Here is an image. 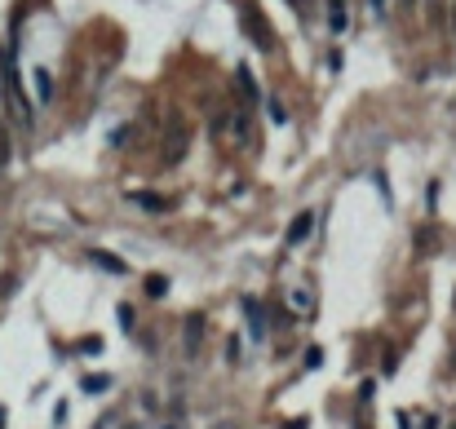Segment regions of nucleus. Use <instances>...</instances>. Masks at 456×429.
Returning <instances> with one entry per match:
<instances>
[{"label": "nucleus", "mask_w": 456, "mask_h": 429, "mask_svg": "<svg viewBox=\"0 0 456 429\" xmlns=\"http://www.w3.org/2000/svg\"><path fill=\"white\" fill-rule=\"evenodd\" d=\"M0 93H5V102H9L14 124L18 128H31L35 124V106H31L27 93H22V76H18V67H14V49H0Z\"/></svg>", "instance_id": "obj_1"}, {"label": "nucleus", "mask_w": 456, "mask_h": 429, "mask_svg": "<svg viewBox=\"0 0 456 429\" xmlns=\"http://www.w3.org/2000/svg\"><path fill=\"white\" fill-rule=\"evenodd\" d=\"M186 146H190V128L182 120H173L169 137H164V151H160V164H164V169H177V164L186 160Z\"/></svg>", "instance_id": "obj_2"}, {"label": "nucleus", "mask_w": 456, "mask_h": 429, "mask_svg": "<svg viewBox=\"0 0 456 429\" xmlns=\"http://www.w3.org/2000/svg\"><path fill=\"white\" fill-rule=\"evenodd\" d=\"M239 310L248 314V332H253V341H261V337H266V328H270V319H266V305H261L257 296H244V301H239Z\"/></svg>", "instance_id": "obj_3"}, {"label": "nucleus", "mask_w": 456, "mask_h": 429, "mask_svg": "<svg viewBox=\"0 0 456 429\" xmlns=\"http://www.w3.org/2000/svg\"><path fill=\"white\" fill-rule=\"evenodd\" d=\"M244 31H248V40L257 44V49H275V31H266V22L257 18V9H244Z\"/></svg>", "instance_id": "obj_4"}, {"label": "nucleus", "mask_w": 456, "mask_h": 429, "mask_svg": "<svg viewBox=\"0 0 456 429\" xmlns=\"http://www.w3.org/2000/svg\"><path fill=\"white\" fill-rule=\"evenodd\" d=\"M310 235H315V212H297L293 226H288V235H284V244L297 248V244H306Z\"/></svg>", "instance_id": "obj_5"}, {"label": "nucleus", "mask_w": 456, "mask_h": 429, "mask_svg": "<svg viewBox=\"0 0 456 429\" xmlns=\"http://www.w3.org/2000/svg\"><path fill=\"white\" fill-rule=\"evenodd\" d=\"M226 120L235 124V137H239V142H253V124H248V106H235V111H226Z\"/></svg>", "instance_id": "obj_6"}, {"label": "nucleus", "mask_w": 456, "mask_h": 429, "mask_svg": "<svg viewBox=\"0 0 456 429\" xmlns=\"http://www.w3.org/2000/svg\"><path fill=\"white\" fill-rule=\"evenodd\" d=\"M328 27L337 35L350 27V9H345V0H328Z\"/></svg>", "instance_id": "obj_7"}, {"label": "nucleus", "mask_w": 456, "mask_h": 429, "mask_svg": "<svg viewBox=\"0 0 456 429\" xmlns=\"http://www.w3.org/2000/svg\"><path fill=\"white\" fill-rule=\"evenodd\" d=\"M31 80H35V98H40V102H54V76H49V71L35 67V71H31Z\"/></svg>", "instance_id": "obj_8"}, {"label": "nucleus", "mask_w": 456, "mask_h": 429, "mask_svg": "<svg viewBox=\"0 0 456 429\" xmlns=\"http://www.w3.org/2000/svg\"><path fill=\"white\" fill-rule=\"evenodd\" d=\"M89 261H93V266H98V270H106V275H124V261H115L111 253H102V248H98V253H89Z\"/></svg>", "instance_id": "obj_9"}, {"label": "nucleus", "mask_w": 456, "mask_h": 429, "mask_svg": "<svg viewBox=\"0 0 456 429\" xmlns=\"http://www.w3.org/2000/svg\"><path fill=\"white\" fill-rule=\"evenodd\" d=\"M239 93H244V102H257L261 93H257V80H253V71L248 67H239Z\"/></svg>", "instance_id": "obj_10"}, {"label": "nucleus", "mask_w": 456, "mask_h": 429, "mask_svg": "<svg viewBox=\"0 0 456 429\" xmlns=\"http://www.w3.org/2000/svg\"><path fill=\"white\" fill-rule=\"evenodd\" d=\"M204 337V319L195 314V319H186V354H195V341Z\"/></svg>", "instance_id": "obj_11"}, {"label": "nucleus", "mask_w": 456, "mask_h": 429, "mask_svg": "<svg viewBox=\"0 0 456 429\" xmlns=\"http://www.w3.org/2000/svg\"><path fill=\"white\" fill-rule=\"evenodd\" d=\"M164 292H169V279H164V275H147V296H155V301H160Z\"/></svg>", "instance_id": "obj_12"}, {"label": "nucleus", "mask_w": 456, "mask_h": 429, "mask_svg": "<svg viewBox=\"0 0 456 429\" xmlns=\"http://www.w3.org/2000/svg\"><path fill=\"white\" fill-rule=\"evenodd\" d=\"M133 204L147 208V212H164V199L160 195H133Z\"/></svg>", "instance_id": "obj_13"}, {"label": "nucleus", "mask_w": 456, "mask_h": 429, "mask_svg": "<svg viewBox=\"0 0 456 429\" xmlns=\"http://www.w3.org/2000/svg\"><path fill=\"white\" fill-rule=\"evenodd\" d=\"M434 226H425V230H416V248H421V253H430V248H434Z\"/></svg>", "instance_id": "obj_14"}, {"label": "nucleus", "mask_w": 456, "mask_h": 429, "mask_svg": "<svg viewBox=\"0 0 456 429\" xmlns=\"http://www.w3.org/2000/svg\"><path fill=\"white\" fill-rule=\"evenodd\" d=\"M106 385H111L106 376H85V394H98V389H106Z\"/></svg>", "instance_id": "obj_15"}, {"label": "nucleus", "mask_w": 456, "mask_h": 429, "mask_svg": "<svg viewBox=\"0 0 456 429\" xmlns=\"http://www.w3.org/2000/svg\"><path fill=\"white\" fill-rule=\"evenodd\" d=\"M266 115H270V120H275V124H284V120H288V115H284V106H279V102H275V98L266 102Z\"/></svg>", "instance_id": "obj_16"}, {"label": "nucleus", "mask_w": 456, "mask_h": 429, "mask_svg": "<svg viewBox=\"0 0 456 429\" xmlns=\"http://www.w3.org/2000/svg\"><path fill=\"white\" fill-rule=\"evenodd\" d=\"M306 367H323V350H319V345H310V350H306Z\"/></svg>", "instance_id": "obj_17"}, {"label": "nucleus", "mask_w": 456, "mask_h": 429, "mask_svg": "<svg viewBox=\"0 0 456 429\" xmlns=\"http://www.w3.org/2000/svg\"><path fill=\"white\" fill-rule=\"evenodd\" d=\"M120 323H124V332H133V310L120 305Z\"/></svg>", "instance_id": "obj_18"}, {"label": "nucleus", "mask_w": 456, "mask_h": 429, "mask_svg": "<svg viewBox=\"0 0 456 429\" xmlns=\"http://www.w3.org/2000/svg\"><path fill=\"white\" fill-rule=\"evenodd\" d=\"M368 5H372V14H377V18L386 14V0H368Z\"/></svg>", "instance_id": "obj_19"}, {"label": "nucleus", "mask_w": 456, "mask_h": 429, "mask_svg": "<svg viewBox=\"0 0 456 429\" xmlns=\"http://www.w3.org/2000/svg\"><path fill=\"white\" fill-rule=\"evenodd\" d=\"M288 5H293V9H297V14H302V0H288Z\"/></svg>", "instance_id": "obj_20"}, {"label": "nucleus", "mask_w": 456, "mask_h": 429, "mask_svg": "<svg viewBox=\"0 0 456 429\" xmlns=\"http://www.w3.org/2000/svg\"><path fill=\"white\" fill-rule=\"evenodd\" d=\"M5 421H9V416H5V407H0V429H5Z\"/></svg>", "instance_id": "obj_21"}, {"label": "nucleus", "mask_w": 456, "mask_h": 429, "mask_svg": "<svg viewBox=\"0 0 456 429\" xmlns=\"http://www.w3.org/2000/svg\"><path fill=\"white\" fill-rule=\"evenodd\" d=\"M0 115H5V93H0Z\"/></svg>", "instance_id": "obj_22"}, {"label": "nucleus", "mask_w": 456, "mask_h": 429, "mask_svg": "<svg viewBox=\"0 0 456 429\" xmlns=\"http://www.w3.org/2000/svg\"><path fill=\"white\" fill-rule=\"evenodd\" d=\"M430 9H434V14H439V0H430Z\"/></svg>", "instance_id": "obj_23"}]
</instances>
